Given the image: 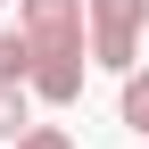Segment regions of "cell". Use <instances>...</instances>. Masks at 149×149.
I'll list each match as a JSON object with an SVG mask.
<instances>
[{"label": "cell", "instance_id": "obj_1", "mask_svg": "<svg viewBox=\"0 0 149 149\" xmlns=\"http://www.w3.org/2000/svg\"><path fill=\"white\" fill-rule=\"evenodd\" d=\"M17 33L33 50V100L42 108H74L83 100V74H91V25H83V0H17Z\"/></svg>", "mask_w": 149, "mask_h": 149}, {"label": "cell", "instance_id": "obj_2", "mask_svg": "<svg viewBox=\"0 0 149 149\" xmlns=\"http://www.w3.org/2000/svg\"><path fill=\"white\" fill-rule=\"evenodd\" d=\"M83 25H91V66H100V74L141 66V42H149V0H83Z\"/></svg>", "mask_w": 149, "mask_h": 149}, {"label": "cell", "instance_id": "obj_3", "mask_svg": "<svg viewBox=\"0 0 149 149\" xmlns=\"http://www.w3.org/2000/svg\"><path fill=\"white\" fill-rule=\"evenodd\" d=\"M116 116H124V133L149 141V66H124V91H116Z\"/></svg>", "mask_w": 149, "mask_h": 149}, {"label": "cell", "instance_id": "obj_4", "mask_svg": "<svg viewBox=\"0 0 149 149\" xmlns=\"http://www.w3.org/2000/svg\"><path fill=\"white\" fill-rule=\"evenodd\" d=\"M25 124H33V91H25V83H0V149L25 133Z\"/></svg>", "mask_w": 149, "mask_h": 149}, {"label": "cell", "instance_id": "obj_5", "mask_svg": "<svg viewBox=\"0 0 149 149\" xmlns=\"http://www.w3.org/2000/svg\"><path fill=\"white\" fill-rule=\"evenodd\" d=\"M25 74H33V50H25V33L8 25V33H0V83H25ZM25 91H33V83H25Z\"/></svg>", "mask_w": 149, "mask_h": 149}, {"label": "cell", "instance_id": "obj_6", "mask_svg": "<svg viewBox=\"0 0 149 149\" xmlns=\"http://www.w3.org/2000/svg\"><path fill=\"white\" fill-rule=\"evenodd\" d=\"M8 149H74V133H66V124H25Z\"/></svg>", "mask_w": 149, "mask_h": 149}, {"label": "cell", "instance_id": "obj_7", "mask_svg": "<svg viewBox=\"0 0 149 149\" xmlns=\"http://www.w3.org/2000/svg\"><path fill=\"white\" fill-rule=\"evenodd\" d=\"M0 8H8V0H0Z\"/></svg>", "mask_w": 149, "mask_h": 149}, {"label": "cell", "instance_id": "obj_8", "mask_svg": "<svg viewBox=\"0 0 149 149\" xmlns=\"http://www.w3.org/2000/svg\"><path fill=\"white\" fill-rule=\"evenodd\" d=\"M141 149H149V141H141Z\"/></svg>", "mask_w": 149, "mask_h": 149}]
</instances>
